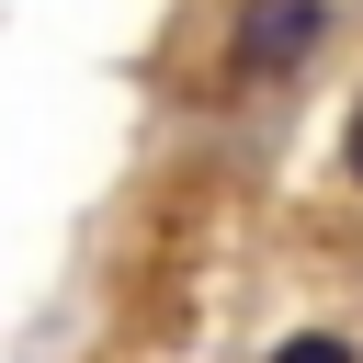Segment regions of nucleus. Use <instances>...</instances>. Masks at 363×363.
I'll list each match as a JSON object with an SVG mask.
<instances>
[{"instance_id":"3","label":"nucleus","mask_w":363,"mask_h":363,"mask_svg":"<svg viewBox=\"0 0 363 363\" xmlns=\"http://www.w3.org/2000/svg\"><path fill=\"white\" fill-rule=\"evenodd\" d=\"M340 170L363 182V102H352V125H340Z\"/></svg>"},{"instance_id":"2","label":"nucleus","mask_w":363,"mask_h":363,"mask_svg":"<svg viewBox=\"0 0 363 363\" xmlns=\"http://www.w3.org/2000/svg\"><path fill=\"white\" fill-rule=\"evenodd\" d=\"M272 363H363L340 329H295V340H272Z\"/></svg>"},{"instance_id":"1","label":"nucleus","mask_w":363,"mask_h":363,"mask_svg":"<svg viewBox=\"0 0 363 363\" xmlns=\"http://www.w3.org/2000/svg\"><path fill=\"white\" fill-rule=\"evenodd\" d=\"M318 34H329V0H238V23H227V79H284V68L318 57Z\"/></svg>"}]
</instances>
